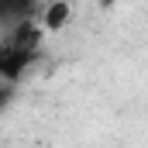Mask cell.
Listing matches in <instances>:
<instances>
[{
    "label": "cell",
    "mask_w": 148,
    "mask_h": 148,
    "mask_svg": "<svg viewBox=\"0 0 148 148\" xmlns=\"http://www.w3.org/2000/svg\"><path fill=\"white\" fill-rule=\"evenodd\" d=\"M10 97H14V90H10V86H0V110L10 103Z\"/></svg>",
    "instance_id": "cell-4"
},
{
    "label": "cell",
    "mask_w": 148,
    "mask_h": 148,
    "mask_svg": "<svg viewBox=\"0 0 148 148\" xmlns=\"http://www.w3.org/2000/svg\"><path fill=\"white\" fill-rule=\"evenodd\" d=\"M69 21V3H52L41 14V28H62Z\"/></svg>",
    "instance_id": "cell-3"
},
{
    "label": "cell",
    "mask_w": 148,
    "mask_h": 148,
    "mask_svg": "<svg viewBox=\"0 0 148 148\" xmlns=\"http://www.w3.org/2000/svg\"><path fill=\"white\" fill-rule=\"evenodd\" d=\"M38 7L28 0H0V35H7L10 28L24 24V21H35Z\"/></svg>",
    "instance_id": "cell-2"
},
{
    "label": "cell",
    "mask_w": 148,
    "mask_h": 148,
    "mask_svg": "<svg viewBox=\"0 0 148 148\" xmlns=\"http://www.w3.org/2000/svg\"><path fill=\"white\" fill-rule=\"evenodd\" d=\"M38 48H41V28L35 21H24V24L10 28L0 38V83L3 86L17 83L38 59Z\"/></svg>",
    "instance_id": "cell-1"
}]
</instances>
